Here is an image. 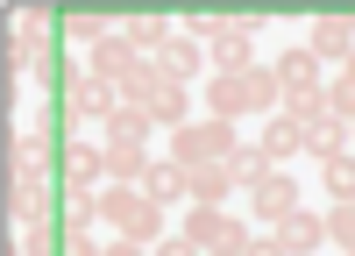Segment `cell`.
<instances>
[{
  "mask_svg": "<svg viewBox=\"0 0 355 256\" xmlns=\"http://www.w3.org/2000/svg\"><path fill=\"white\" fill-rule=\"evenodd\" d=\"M227 171H234V185H242V192H249L256 178H270V171H277V164H270V157H263V150H256V142H242V150H234V157H227Z\"/></svg>",
  "mask_w": 355,
  "mask_h": 256,
  "instance_id": "obj_28",
  "label": "cell"
},
{
  "mask_svg": "<svg viewBox=\"0 0 355 256\" xmlns=\"http://www.w3.org/2000/svg\"><path fill=\"white\" fill-rule=\"evenodd\" d=\"M64 185H107V150L100 142H71L64 150Z\"/></svg>",
  "mask_w": 355,
  "mask_h": 256,
  "instance_id": "obj_21",
  "label": "cell"
},
{
  "mask_svg": "<svg viewBox=\"0 0 355 256\" xmlns=\"http://www.w3.org/2000/svg\"><path fill=\"white\" fill-rule=\"evenodd\" d=\"M135 65H142V57L128 50V36H121V28H114L107 43H93V50H85V71H93V78H107V85H121Z\"/></svg>",
  "mask_w": 355,
  "mask_h": 256,
  "instance_id": "obj_10",
  "label": "cell"
},
{
  "mask_svg": "<svg viewBox=\"0 0 355 256\" xmlns=\"http://www.w3.org/2000/svg\"><path fill=\"white\" fill-rule=\"evenodd\" d=\"M64 256H107V242H93V228H78V235H64Z\"/></svg>",
  "mask_w": 355,
  "mask_h": 256,
  "instance_id": "obj_32",
  "label": "cell"
},
{
  "mask_svg": "<svg viewBox=\"0 0 355 256\" xmlns=\"http://www.w3.org/2000/svg\"><path fill=\"white\" fill-rule=\"evenodd\" d=\"M249 256H284V242H277V228H263V235L249 242Z\"/></svg>",
  "mask_w": 355,
  "mask_h": 256,
  "instance_id": "obj_34",
  "label": "cell"
},
{
  "mask_svg": "<svg viewBox=\"0 0 355 256\" xmlns=\"http://www.w3.org/2000/svg\"><path fill=\"white\" fill-rule=\"evenodd\" d=\"M284 107V85H277V65H249V71H227L206 85V114L220 121H242V114H277Z\"/></svg>",
  "mask_w": 355,
  "mask_h": 256,
  "instance_id": "obj_1",
  "label": "cell"
},
{
  "mask_svg": "<svg viewBox=\"0 0 355 256\" xmlns=\"http://www.w3.org/2000/svg\"><path fill=\"white\" fill-rule=\"evenodd\" d=\"M277 85H284V100H291V93H320V57H313L306 43L284 50V57H277Z\"/></svg>",
  "mask_w": 355,
  "mask_h": 256,
  "instance_id": "obj_18",
  "label": "cell"
},
{
  "mask_svg": "<svg viewBox=\"0 0 355 256\" xmlns=\"http://www.w3.org/2000/svg\"><path fill=\"white\" fill-rule=\"evenodd\" d=\"M348 150H355V121H348Z\"/></svg>",
  "mask_w": 355,
  "mask_h": 256,
  "instance_id": "obj_36",
  "label": "cell"
},
{
  "mask_svg": "<svg viewBox=\"0 0 355 256\" xmlns=\"http://www.w3.org/2000/svg\"><path fill=\"white\" fill-rule=\"evenodd\" d=\"M348 150V121H334V114H320V121H306V157L313 164H327Z\"/></svg>",
  "mask_w": 355,
  "mask_h": 256,
  "instance_id": "obj_23",
  "label": "cell"
},
{
  "mask_svg": "<svg viewBox=\"0 0 355 256\" xmlns=\"http://www.w3.org/2000/svg\"><path fill=\"white\" fill-rule=\"evenodd\" d=\"M64 36H71L78 50H93V43L114 36V15H71V22H64Z\"/></svg>",
  "mask_w": 355,
  "mask_h": 256,
  "instance_id": "obj_30",
  "label": "cell"
},
{
  "mask_svg": "<svg viewBox=\"0 0 355 256\" xmlns=\"http://www.w3.org/2000/svg\"><path fill=\"white\" fill-rule=\"evenodd\" d=\"M114 28L128 36V50H135V57H157V50L178 36V22H164V15H114Z\"/></svg>",
  "mask_w": 355,
  "mask_h": 256,
  "instance_id": "obj_13",
  "label": "cell"
},
{
  "mask_svg": "<svg viewBox=\"0 0 355 256\" xmlns=\"http://www.w3.org/2000/svg\"><path fill=\"white\" fill-rule=\"evenodd\" d=\"M320 185H327V199H355V150L320 164Z\"/></svg>",
  "mask_w": 355,
  "mask_h": 256,
  "instance_id": "obj_27",
  "label": "cell"
},
{
  "mask_svg": "<svg viewBox=\"0 0 355 256\" xmlns=\"http://www.w3.org/2000/svg\"><path fill=\"white\" fill-rule=\"evenodd\" d=\"M220 228H227V214H220V207H185V228H178V235H185V242H199L206 256H214Z\"/></svg>",
  "mask_w": 355,
  "mask_h": 256,
  "instance_id": "obj_24",
  "label": "cell"
},
{
  "mask_svg": "<svg viewBox=\"0 0 355 256\" xmlns=\"http://www.w3.org/2000/svg\"><path fill=\"white\" fill-rule=\"evenodd\" d=\"M8 221H15V228H43V221H57V199H50L43 164H8Z\"/></svg>",
  "mask_w": 355,
  "mask_h": 256,
  "instance_id": "obj_4",
  "label": "cell"
},
{
  "mask_svg": "<svg viewBox=\"0 0 355 256\" xmlns=\"http://www.w3.org/2000/svg\"><path fill=\"white\" fill-rule=\"evenodd\" d=\"M150 135H157V121H150L142 107H121V114L100 128V142H150Z\"/></svg>",
  "mask_w": 355,
  "mask_h": 256,
  "instance_id": "obj_25",
  "label": "cell"
},
{
  "mask_svg": "<svg viewBox=\"0 0 355 256\" xmlns=\"http://www.w3.org/2000/svg\"><path fill=\"white\" fill-rule=\"evenodd\" d=\"M164 85H171V78L157 71V57H142V65H135V71L121 78V107H142V114H150V100L164 93Z\"/></svg>",
  "mask_w": 355,
  "mask_h": 256,
  "instance_id": "obj_22",
  "label": "cell"
},
{
  "mask_svg": "<svg viewBox=\"0 0 355 256\" xmlns=\"http://www.w3.org/2000/svg\"><path fill=\"white\" fill-rule=\"evenodd\" d=\"M64 114L71 121H114L121 114V85H107V78H93V71H71V93H64Z\"/></svg>",
  "mask_w": 355,
  "mask_h": 256,
  "instance_id": "obj_5",
  "label": "cell"
},
{
  "mask_svg": "<svg viewBox=\"0 0 355 256\" xmlns=\"http://www.w3.org/2000/svg\"><path fill=\"white\" fill-rule=\"evenodd\" d=\"M327 242L341 256H355V199H334V207H327Z\"/></svg>",
  "mask_w": 355,
  "mask_h": 256,
  "instance_id": "obj_29",
  "label": "cell"
},
{
  "mask_svg": "<svg viewBox=\"0 0 355 256\" xmlns=\"http://www.w3.org/2000/svg\"><path fill=\"white\" fill-rule=\"evenodd\" d=\"M8 256H64V235H57V221L21 228V242H8Z\"/></svg>",
  "mask_w": 355,
  "mask_h": 256,
  "instance_id": "obj_26",
  "label": "cell"
},
{
  "mask_svg": "<svg viewBox=\"0 0 355 256\" xmlns=\"http://www.w3.org/2000/svg\"><path fill=\"white\" fill-rule=\"evenodd\" d=\"M185 185H192V207H220L227 192H242L227 164H199V171H185Z\"/></svg>",
  "mask_w": 355,
  "mask_h": 256,
  "instance_id": "obj_19",
  "label": "cell"
},
{
  "mask_svg": "<svg viewBox=\"0 0 355 256\" xmlns=\"http://www.w3.org/2000/svg\"><path fill=\"white\" fill-rule=\"evenodd\" d=\"M142 199H157L164 214L178 207V199H192V185H185V164H178V157H157L150 171H142Z\"/></svg>",
  "mask_w": 355,
  "mask_h": 256,
  "instance_id": "obj_11",
  "label": "cell"
},
{
  "mask_svg": "<svg viewBox=\"0 0 355 256\" xmlns=\"http://www.w3.org/2000/svg\"><path fill=\"white\" fill-rule=\"evenodd\" d=\"M43 150H50V135H43V128H28V135L8 142V164H43Z\"/></svg>",
  "mask_w": 355,
  "mask_h": 256,
  "instance_id": "obj_31",
  "label": "cell"
},
{
  "mask_svg": "<svg viewBox=\"0 0 355 256\" xmlns=\"http://www.w3.org/2000/svg\"><path fill=\"white\" fill-rule=\"evenodd\" d=\"M100 199H107V228L114 235H128V242H142V249H157L171 228H164V207L157 199H142V185H100Z\"/></svg>",
  "mask_w": 355,
  "mask_h": 256,
  "instance_id": "obj_2",
  "label": "cell"
},
{
  "mask_svg": "<svg viewBox=\"0 0 355 256\" xmlns=\"http://www.w3.org/2000/svg\"><path fill=\"white\" fill-rule=\"evenodd\" d=\"M157 71H164L171 85H192V78L206 71V43H192V36H171V43L157 50Z\"/></svg>",
  "mask_w": 355,
  "mask_h": 256,
  "instance_id": "obj_14",
  "label": "cell"
},
{
  "mask_svg": "<svg viewBox=\"0 0 355 256\" xmlns=\"http://www.w3.org/2000/svg\"><path fill=\"white\" fill-rule=\"evenodd\" d=\"M242 199H249V214H256L263 228H284L291 214H299V185H291L284 171H270V178H256V185H249Z\"/></svg>",
  "mask_w": 355,
  "mask_h": 256,
  "instance_id": "obj_7",
  "label": "cell"
},
{
  "mask_svg": "<svg viewBox=\"0 0 355 256\" xmlns=\"http://www.w3.org/2000/svg\"><path fill=\"white\" fill-rule=\"evenodd\" d=\"M100 221H107L100 185H64V199H57V228H64V235H78V228H100Z\"/></svg>",
  "mask_w": 355,
  "mask_h": 256,
  "instance_id": "obj_9",
  "label": "cell"
},
{
  "mask_svg": "<svg viewBox=\"0 0 355 256\" xmlns=\"http://www.w3.org/2000/svg\"><path fill=\"white\" fill-rule=\"evenodd\" d=\"M107 150V185H142V171H150V142H100Z\"/></svg>",
  "mask_w": 355,
  "mask_h": 256,
  "instance_id": "obj_15",
  "label": "cell"
},
{
  "mask_svg": "<svg viewBox=\"0 0 355 256\" xmlns=\"http://www.w3.org/2000/svg\"><path fill=\"white\" fill-rule=\"evenodd\" d=\"M150 256H206V249H199V242H185V235H178V228H171V235H164V242H157Z\"/></svg>",
  "mask_w": 355,
  "mask_h": 256,
  "instance_id": "obj_33",
  "label": "cell"
},
{
  "mask_svg": "<svg viewBox=\"0 0 355 256\" xmlns=\"http://www.w3.org/2000/svg\"><path fill=\"white\" fill-rule=\"evenodd\" d=\"M234 150H242V135H234V121H220V114H199V121H185L171 135V157L199 171V164H227Z\"/></svg>",
  "mask_w": 355,
  "mask_h": 256,
  "instance_id": "obj_3",
  "label": "cell"
},
{
  "mask_svg": "<svg viewBox=\"0 0 355 256\" xmlns=\"http://www.w3.org/2000/svg\"><path fill=\"white\" fill-rule=\"evenodd\" d=\"M263 22H249V15H227V28L214 43H206V65H214V78H227V71H249L256 57H249V36H256Z\"/></svg>",
  "mask_w": 355,
  "mask_h": 256,
  "instance_id": "obj_6",
  "label": "cell"
},
{
  "mask_svg": "<svg viewBox=\"0 0 355 256\" xmlns=\"http://www.w3.org/2000/svg\"><path fill=\"white\" fill-rule=\"evenodd\" d=\"M306 50L320 57V65H348V57H355V22L348 15H320L313 36H306Z\"/></svg>",
  "mask_w": 355,
  "mask_h": 256,
  "instance_id": "obj_8",
  "label": "cell"
},
{
  "mask_svg": "<svg viewBox=\"0 0 355 256\" xmlns=\"http://www.w3.org/2000/svg\"><path fill=\"white\" fill-rule=\"evenodd\" d=\"M256 150L270 157V164H284V157H306V128L291 121V114H270V121H263V135H256Z\"/></svg>",
  "mask_w": 355,
  "mask_h": 256,
  "instance_id": "obj_16",
  "label": "cell"
},
{
  "mask_svg": "<svg viewBox=\"0 0 355 256\" xmlns=\"http://www.w3.org/2000/svg\"><path fill=\"white\" fill-rule=\"evenodd\" d=\"M107 256H150V249H142V242H128V235H114V242H107Z\"/></svg>",
  "mask_w": 355,
  "mask_h": 256,
  "instance_id": "obj_35",
  "label": "cell"
},
{
  "mask_svg": "<svg viewBox=\"0 0 355 256\" xmlns=\"http://www.w3.org/2000/svg\"><path fill=\"white\" fill-rule=\"evenodd\" d=\"M277 242H284V256H320V249H327V214L299 207V214L277 228Z\"/></svg>",
  "mask_w": 355,
  "mask_h": 256,
  "instance_id": "obj_12",
  "label": "cell"
},
{
  "mask_svg": "<svg viewBox=\"0 0 355 256\" xmlns=\"http://www.w3.org/2000/svg\"><path fill=\"white\" fill-rule=\"evenodd\" d=\"M8 78H43V28H8Z\"/></svg>",
  "mask_w": 355,
  "mask_h": 256,
  "instance_id": "obj_17",
  "label": "cell"
},
{
  "mask_svg": "<svg viewBox=\"0 0 355 256\" xmlns=\"http://www.w3.org/2000/svg\"><path fill=\"white\" fill-rule=\"evenodd\" d=\"M150 121H157V135H178L192 121V85H164V93L150 100Z\"/></svg>",
  "mask_w": 355,
  "mask_h": 256,
  "instance_id": "obj_20",
  "label": "cell"
}]
</instances>
